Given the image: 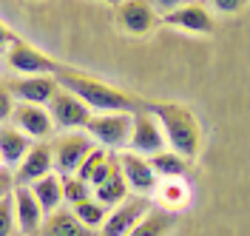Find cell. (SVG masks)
Listing matches in <instances>:
<instances>
[{"label": "cell", "instance_id": "cell-1", "mask_svg": "<svg viewBox=\"0 0 250 236\" xmlns=\"http://www.w3.org/2000/svg\"><path fill=\"white\" fill-rule=\"evenodd\" d=\"M54 77H57V86L60 88H65V91H71L74 97H80L91 108V114H111V111H128V114H134L142 106V100L125 94L123 88H114L105 80L94 77L88 71H80V68L60 65Z\"/></svg>", "mask_w": 250, "mask_h": 236}, {"label": "cell", "instance_id": "cell-2", "mask_svg": "<svg viewBox=\"0 0 250 236\" xmlns=\"http://www.w3.org/2000/svg\"><path fill=\"white\" fill-rule=\"evenodd\" d=\"M145 108L162 126L168 148L182 154L185 159H196L202 151V126L199 117L182 103H145Z\"/></svg>", "mask_w": 250, "mask_h": 236}, {"label": "cell", "instance_id": "cell-3", "mask_svg": "<svg viewBox=\"0 0 250 236\" xmlns=\"http://www.w3.org/2000/svg\"><path fill=\"white\" fill-rule=\"evenodd\" d=\"M131 120L134 114L128 111H111V114H91L85 134L91 137L100 148H125L131 140Z\"/></svg>", "mask_w": 250, "mask_h": 236}, {"label": "cell", "instance_id": "cell-4", "mask_svg": "<svg viewBox=\"0 0 250 236\" xmlns=\"http://www.w3.org/2000/svg\"><path fill=\"white\" fill-rule=\"evenodd\" d=\"M12 71H17V77H34V74H57V60L48 57L43 48L26 43L23 37H15V43L9 46V51L3 54Z\"/></svg>", "mask_w": 250, "mask_h": 236}, {"label": "cell", "instance_id": "cell-5", "mask_svg": "<svg viewBox=\"0 0 250 236\" xmlns=\"http://www.w3.org/2000/svg\"><path fill=\"white\" fill-rule=\"evenodd\" d=\"M168 142L162 134V126L156 123V117L145 108L142 103L140 108L134 111V120H131V140H128V151L142 154V157H154L159 151H165Z\"/></svg>", "mask_w": 250, "mask_h": 236}, {"label": "cell", "instance_id": "cell-6", "mask_svg": "<svg viewBox=\"0 0 250 236\" xmlns=\"http://www.w3.org/2000/svg\"><path fill=\"white\" fill-rule=\"evenodd\" d=\"M94 148V140L83 131H65L57 140L51 142V151H54V171L68 176V173H77L80 162L88 157V151Z\"/></svg>", "mask_w": 250, "mask_h": 236}, {"label": "cell", "instance_id": "cell-7", "mask_svg": "<svg viewBox=\"0 0 250 236\" xmlns=\"http://www.w3.org/2000/svg\"><path fill=\"white\" fill-rule=\"evenodd\" d=\"M151 211V199L148 196H128L125 202H120L117 208H111L105 222H103V228H100V236H125L131 234L142 219H145V214Z\"/></svg>", "mask_w": 250, "mask_h": 236}, {"label": "cell", "instance_id": "cell-8", "mask_svg": "<svg viewBox=\"0 0 250 236\" xmlns=\"http://www.w3.org/2000/svg\"><path fill=\"white\" fill-rule=\"evenodd\" d=\"M46 108L54 120V128H62V131H80L91 120V108L65 88H57V94L51 97V103Z\"/></svg>", "mask_w": 250, "mask_h": 236}, {"label": "cell", "instance_id": "cell-9", "mask_svg": "<svg viewBox=\"0 0 250 236\" xmlns=\"http://www.w3.org/2000/svg\"><path fill=\"white\" fill-rule=\"evenodd\" d=\"M88 188H91L94 199H97V202H103L108 211H111V208H117L120 202H125V199L131 196V188H128V182H125L123 171H120L117 157L108 159V165L94 176Z\"/></svg>", "mask_w": 250, "mask_h": 236}, {"label": "cell", "instance_id": "cell-10", "mask_svg": "<svg viewBox=\"0 0 250 236\" xmlns=\"http://www.w3.org/2000/svg\"><path fill=\"white\" fill-rule=\"evenodd\" d=\"M114 9H117V12H114L117 26H120L123 32L134 34V37H142V34L154 32L156 26L162 23L159 15L151 9L148 0H120Z\"/></svg>", "mask_w": 250, "mask_h": 236}, {"label": "cell", "instance_id": "cell-11", "mask_svg": "<svg viewBox=\"0 0 250 236\" xmlns=\"http://www.w3.org/2000/svg\"><path fill=\"white\" fill-rule=\"evenodd\" d=\"M117 162H120V171H123L128 188L134 191L137 196H151L159 185V176L151 168L148 157L142 154H134V151H120L117 154Z\"/></svg>", "mask_w": 250, "mask_h": 236}, {"label": "cell", "instance_id": "cell-12", "mask_svg": "<svg viewBox=\"0 0 250 236\" xmlns=\"http://www.w3.org/2000/svg\"><path fill=\"white\" fill-rule=\"evenodd\" d=\"M162 23L173 26V29H182V32H190V34H210L216 29L213 15H210V9L202 0H188L185 6H179L176 12L162 17Z\"/></svg>", "mask_w": 250, "mask_h": 236}, {"label": "cell", "instance_id": "cell-13", "mask_svg": "<svg viewBox=\"0 0 250 236\" xmlns=\"http://www.w3.org/2000/svg\"><path fill=\"white\" fill-rule=\"evenodd\" d=\"M54 171V151L51 142H34L29 154L20 159L15 171V185H34L37 179H43Z\"/></svg>", "mask_w": 250, "mask_h": 236}, {"label": "cell", "instance_id": "cell-14", "mask_svg": "<svg viewBox=\"0 0 250 236\" xmlns=\"http://www.w3.org/2000/svg\"><path fill=\"white\" fill-rule=\"evenodd\" d=\"M57 77L54 74H34V77H15L9 83V91L20 103L31 106H48L51 97L57 94Z\"/></svg>", "mask_w": 250, "mask_h": 236}, {"label": "cell", "instance_id": "cell-15", "mask_svg": "<svg viewBox=\"0 0 250 236\" xmlns=\"http://www.w3.org/2000/svg\"><path fill=\"white\" fill-rule=\"evenodd\" d=\"M12 199H15V222H17V234L23 236H34L40 231V225L46 219L40 202L34 199L29 185H15L12 191Z\"/></svg>", "mask_w": 250, "mask_h": 236}, {"label": "cell", "instance_id": "cell-16", "mask_svg": "<svg viewBox=\"0 0 250 236\" xmlns=\"http://www.w3.org/2000/svg\"><path fill=\"white\" fill-rule=\"evenodd\" d=\"M12 120H15V126L20 128L31 142L34 140H46V137H51V131H54V120H51V114H48L46 106L20 103V106H15Z\"/></svg>", "mask_w": 250, "mask_h": 236}, {"label": "cell", "instance_id": "cell-17", "mask_svg": "<svg viewBox=\"0 0 250 236\" xmlns=\"http://www.w3.org/2000/svg\"><path fill=\"white\" fill-rule=\"evenodd\" d=\"M34 236H100V231L85 228V225L74 216L71 208H57L54 214H48L46 219H43L40 231Z\"/></svg>", "mask_w": 250, "mask_h": 236}, {"label": "cell", "instance_id": "cell-18", "mask_svg": "<svg viewBox=\"0 0 250 236\" xmlns=\"http://www.w3.org/2000/svg\"><path fill=\"white\" fill-rule=\"evenodd\" d=\"M31 145H34V142H31L17 126H0V165L17 168L20 159L29 154Z\"/></svg>", "mask_w": 250, "mask_h": 236}, {"label": "cell", "instance_id": "cell-19", "mask_svg": "<svg viewBox=\"0 0 250 236\" xmlns=\"http://www.w3.org/2000/svg\"><path fill=\"white\" fill-rule=\"evenodd\" d=\"M31 193H34V199L40 202V208H43V214H54L57 208H62V202H65V196H62V173L51 171L48 176H43V179H37L34 185H29Z\"/></svg>", "mask_w": 250, "mask_h": 236}, {"label": "cell", "instance_id": "cell-20", "mask_svg": "<svg viewBox=\"0 0 250 236\" xmlns=\"http://www.w3.org/2000/svg\"><path fill=\"white\" fill-rule=\"evenodd\" d=\"M159 196V205L171 214H179L182 208H188L190 202V185L185 182V176H176V179H159V185L154 191Z\"/></svg>", "mask_w": 250, "mask_h": 236}, {"label": "cell", "instance_id": "cell-21", "mask_svg": "<svg viewBox=\"0 0 250 236\" xmlns=\"http://www.w3.org/2000/svg\"><path fill=\"white\" fill-rule=\"evenodd\" d=\"M176 228V214L165 211V208H151L145 214V219L125 236H168Z\"/></svg>", "mask_w": 250, "mask_h": 236}, {"label": "cell", "instance_id": "cell-22", "mask_svg": "<svg viewBox=\"0 0 250 236\" xmlns=\"http://www.w3.org/2000/svg\"><path fill=\"white\" fill-rule=\"evenodd\" d=\"M148 162H151V168L156 171L159 179H176V176H185V171H188V159L182 154L171 151V148L148 157Z\"/></svg>", "mask_w": 250, "mask_h": 236}, {"label": "cell", "instance_id": "cell-23", "mask_svg": "<svg viewBox=\"0 0 250 236\" xmlns=\"http://www.w3.org/2000/svg\"><path fill=\"white\" fill-rule=\"evenodd\" d=\"M71 211H74V216H77L85 228H91V231L103 228V222H105V216H108V208H105L103 202H97L94 196H85V199L74 202Z\"/></svg>", "mask_w": 250, "mask_h": 236}, {"label": "cell", "instance_id": "cell-24", "mask_svg": "<svg viewBox=\"0 0 250 236\" xmlns=\"http://www.w3.org/2000/svg\"><path fill=\"white\" fill-rule=\"evenodd\" d=\"M111 157H114V154H111L108 148H100V145H94L91 151H88V157L80 162L77 176L83 179V182H85V185H91V179H94V176H97L100 171H103L105 165H108V159H111Z\"/></svg>", "mask_w": 250, "mask_h": 236}, {"label": "cell", "instance_id": "cell-25", "mask_svg": "<svg viewBox=\"0 0 250 236\" xmlns=\"http://www.w3.org/2000/svg\"><path fill=\"white\" fill-rule=\"evenodd\" d=\"M62 196H65V202H80V199H85V196H91V188L80 179L77 173H68V176H62Z\"/></svg>", "mask_w": 250, "mask_h": 236}, {"label": "cell", "instance_id": "cell-26", "mask_svg": "<svg viewBox=\"0 0 250 236\" xmlns=\"http://www.w3.org/2000/svg\"><path fill=\"white\" fill-rule=\"evenodd\" d=\"M15 199H12V193H6V196H0V236H15Z\"/></svg>", "mask_w": 250, "mask_h": 236}, {"label": "cell", "instance_id": "cell-27", "mask_svg": "<svg viewBox=\"0 0 250 236\" xmlns=\"http://www.w3.org/2000/svg\"><path fill=\"white\" fill-rule=\"evenodd\" d=\"M12 114H15V97L9 91V86L0 83V123H6Z\"/></svg>", "mask_w": 250, "mask_h": 236}, {"label": "cell", "instance_id": "cell-28", "mask_svg": "<svg viewBox=\"0 0 250 236\" xmlns=\"http://www.w3.org/2000/svg\"><path fill=\"white\" fill-rule=\"evenodd\" d=\"M208 3H210V9H216L222 15H236V12H242L248 6L250 0H208Z\"/></svg>", "mask_w": 250, "mask_h": 236}, {"label": "cell", "instance_id": "cell-29", "mask_svg": "<svg viewBox=\"0 0 250 236\" xmlns=\"http://www.w3.org/2000/svg\"><path fill=\"white\" fill-rule=\"evenodd\" d=\"M151 3V9H154L156 15H159V20L165 15H171V12H176L179 6H185L188 0H148Z\"/></svg>", "mask_w": 250, "mask_h": 236}, {"label": "cell", "instance_id": "cell-30", "mask_svg": "<svg viewBox=\"0 0 250 236\" xmlns=\"http://www.w3.org/2000/svg\"><path fill=\"white\" fill-rule=\"evenodd\" d=\"M15 37H17V34L12 32V29H9V26L3 23V20H0V57H3L6 51H9V46L15 43Z\"/></svg>", "mask_w": 250, "mask_h": 236}, {"label": "cell", "instance_id": "cell-31", "mask_svg": "<svg viewBox=\"0 0 250 236\" xmlns=\"http://www.w3.org/2000/svg\"><path fill=\"white\" fill-rule=\"evenodd\" d=\"M12 191H15V179H12V173L0 168V196H6V193H12Z\"/></svg>", "mask_w": 250, "mask_h": 236}, {"label": "cell", "instance_id": "cell-32", "mask_svg": "<svg viewBox=\"0 0 250 236\" xmlns=\"http://www.w3.org/2000/svg\"><path fill=\"white\" fill-rule=\"evenodd\" d=\"M103 3H108V6H117V3H120V0H103Z\"/></svg>", "mask_w": 250, "mask_h": 236}]
</instances>
